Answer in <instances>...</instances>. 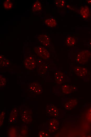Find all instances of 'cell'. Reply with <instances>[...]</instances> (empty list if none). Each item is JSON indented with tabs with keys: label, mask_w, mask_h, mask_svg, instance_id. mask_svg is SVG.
<instances>
[{
	"label": "cell",
	"mask_w": 91,
	"mask_h": 137,
	"mask_svg": "<svg viewBox=\"0 0 91 137\" xmlns=\"http://www.w3.org/2000/svg\"><path fill=\"white\" fill-rule=\"evenodd\" d=\"M91 58V52L89 50H78L76 51L73 58L72 61L76 62L78 65L83 66L87 63Z\"/></svg>",
	"instance_id": "6da1fadb"
},
{
	"label": "cell",
	"mask_w": 91,
	"mask_h": 137,
	"mask_svg": "<svg viewBox=\"0 0 91 137\" xmlns=\"http://www.w3.org/2000/svg\"><path fill=\"white\" fill-rule=\"evenodd\" d=\"M69 70L84 81H89L91 77V72L86 68L80 66L69 65Z\"/></svg>",
	"instance_id": "7a4b0ae2"
},
{
	"label": "cell",
	"mask_w": 91,
	"mask_h": 137,
	"mask_svg": "<svg viewBox=\"0 0 91 137\" xmlns=\"http://www.w3.org/2000/svg\"><path fill=\"white\" fill-rule=\"evenodd\" d=\"M35 52L41 58L46 60L49 59L50 55L48 50L44 47L39 46H36L34 48Z\"/></svg>",
	"instance_id": "3957f363"
},
{
	"label": "cell",
	"mask_w": 91,
	"mask_h": 137,
	"mask_svg": "<svg viewBox=\"0 0 91 137\" xmlns=\"http://www.w3.org/2000/svg\"><path fill=\"white\" fill-rule=\"evenodd\" d=\"M54 76L55 81L59 84H61L66 80L69 79L66 73L60 71L55 72L54 74Z\"/></svg>",
	"instance_id": "277c9868"
},
{
	"label": "cell",
	"mask_w": 91,
	"mask_h": 137,
	"mask_svg": "<svg viewBox=\"0 0 91 137\" xmlns=\"http://www.w3.org/2000/svg\"><path fill=\"white\" fill-rule=\"evenodd\" d=\"M74 85H62L60 87H58V90L60 94L68 95L72 92H75L74 89Z\"/></svg>",
	"instance_id": "5b68a950"
},
{
	"label": "cell",
	"mask_w": 91,
	"mask_h": 137,
	"mask_svg": "<svg viewBox=\"0 0 91 137\" xmlns=\"http://www.w3.org/2000/svg\"><path fill=\"white\" fill-rule=\"evenodd\" d=\"M29 89L30 91L36 94L43 92V89L41 85L38 82H33L29 84Z\"/></svg>",
	"instance_id": "8992f818"
},
{
	"label": "cell",
	"mask_w": 91,
	"mask_h": 137,
	"mask_svg": "<svg viewBox=\"0 0 91 137\" xmlns=\"http://www.w3.org/2000/svg\"><path fill=\"white\" fill-rule=\"evenodd\" d=\"M49 69V65L43 61L41 63H38L37 65V72L40 75H45L48 72Z\"/></svg>",
	"instance_id": "52a82bcc"
},
{
	"label": "cell",
	"mask_w": 91,
	"mask_h": 137,
	"mask_svg": "<svg viewBox=\"0 0 91 137\" xmlns=\"http://www.w3.org/2000/svg\"><path fill=\"white\" fill-rule=\"evenodd\" d=\"M25 67L27 68L32 70L36 67V62L34 57L29 56L27 58L24 62Z\"/></svg>",
	"instance_id": "ba28073f"
},
{
	"label": "cell",
	"mask_w": 91,
	"mask_h": 137,
	"mask_svg": "<svg viewBox=\"0 0 91 137\" xmlns=\"http://www.w3.org/2000/svg\"><path fill=\"white\" fill-rule=\"evenodd\" d=\"M79 13L82 17L84 19H88L91 16L90 9L86 5L83 6L80 8Z\"/></svg>",
	"instance_id": "9c48e42d"
},
{
	"label": "cell",
	"mask_w": 91,
	"mask_h": 137,
	"mask_svg": "<svg viewBox=\"0 0 91 137\" xmlns=\"http://www.w3.org/2000/svg\"><path fill=\"white\" fill-rule=\"evenodd\" d=\"M38 41L45 46H49L51 43L50 39L47 35L43 34L39 35L37 37Z\"/></svg>",
	"instance_id": "30bf717a"
},
{
	"label": "cell",
	"mask_w": 91,
	"mask_h": 137,
	"mask_svg": "<svg viewBox=\"0 0 91 137\" xmlns=\"http://www.w3.org/2000/svg\"><path fill=\"white\" fill-rule=\"evenodd\" d=\"M31 112L28 109H26L23 110L21 119L22 121L27 124H30L32 121Z\"/></svg>",
	"instance_id": "8fae6325"
},
{
	"label": "cell",
	"mask_w": 91,
	"mask_h": 137,
	"mask_svg": "<svg viewBox=\"0 0 91 137\" xmlns=\"http://www.w3.org/2000/svg\"><path fill=\"white\" fill-rule=\"evenodd\" d=\"M76 41L75 38L72 36H69L66 39L65 43L67 46L69 47H72L74 46L76 43Z\"/></svg>",
	"instance_id": "7c38bea8"
},
{
	"label": "cell",
	"mask_w": 91,
	"mask_h": 137,
	"mask_svg": "<svg viewBox=\"0 0 91 137\" xmlns=\"http://www.w3.org/2000/svg\"><path fill=\"white\" fill-rule=\"evenodd\" d=\"M17 116V110L16 108L13 109L10 114L9 121L10 123H13L16 121Z\"/></svg>",
	"instance_id": "4fadbf2b"
},
{
	"label": "cell",
	"mask_w": 91,
	"mask_h": 137,
	"mask_svg": "<svg viewBox=\"0 0 91 137\" xmlns=\"http://www.w3.org/2000/svg\"><path fill=\"white\" fill-rule=\"evenodd\" d=\"M44 23L47 26L51 27H54L57 25L56 20L52 18L46 19Z\"/></svg>",
	"instance_id": "5bb4252c"
},
{
	"label": "cell",
	"mask_w": 91,
	"mask_h": 137,
	"mask_svg": "<svg viewBox=\"0 0 91 137\" xmlns=\"http://www.w3.org/2000/svg\"><path fill=\"white\" fill-rule=\"evenodd\" d=\"M9 64V60L3 56L2 55H0V66L5 67H8Z\"/></svg>",
	"instance_id": "9a60e30c"
},
{
	"label": "cell",
	"mask_w": 91,
	"mask_h": 137,
	"mask_svg": "<svg viewBox=\"0 0 91 137\" xmlns=\"http://www.w3.org/2000/svg\"><path fill=\"white\" fill-rule=\"evenodd\" d=\"M32 8L33 11H38L42 9L41 4L38 1H36L33 4Z\"/></svg>",
	"instance_id": "2e32d148"
},
{
	"label": "cell",
	"mask_w": 91,
	"mask_h": 137,
	"mask_svg": "<svg viewBox=\"0 0 91 137\" xmlns=\"http://www.w3.org/2000/svg\"><path fill=\"white\" fill-rule=\"evenodd\" d=\"M57 108L53 104L48 105L47 106V112L51 116L54 113L55 110Z\"/></svg>",
	"instance_id": "e0dca14e"
},
{
	"label": "cell",
	"mask_w": 91,
	"mask_h": 137,
	"mask_svg": "<svg viewBox=\"0 0 91 137\" xmlns=\"http://www.w3.org/2000/svg\"><path fill=\"white\" fill-rule=\"evenodd\" d=\"M54 3L57 7H62L65 6L66 2L64 0H56L54 1Z\"/></svg>",
	"instance_id": "ac0fdd59"
},
{
	"label": "cell",
	"mask_w": 91,
	"mask_h": 137,
	"mask_svg": "<svg viewBox=\"0 0 91 137\" xmlns=\"http://www.w3.org/2000/svg\"><path fill=\"white\" fill-rule=\"evenodd\" d=\"M6 81L5 77L3 75H0V86L1 88H3L6 84Z\"/></svg>",
	"instance_id": "d6986e66"
},
{
	"label": "cell",
	"mask_w": 91,
	"mask_h": 137,
	"mask_svg": "<svg viewBox=\"0 0 91 137\" xmlns=\"http://www.w3.org/2000/svg\"><path fill=\"white\" fill-rule=\"evenodd\" d=\"M4 7L5 9H10L12 8L13 4L10 0H7L4 2Z\"/></svg>",
	"instance_id": "ffe728a7"
},
{
	"label": "cell",
	"mask_w": 91,
	"mask_h": 137,
	"mask_svg": "<svg viewBox=\"0 0 91 137\" xmlns=\"http://www.w3.org/2000/svg\"><path fill=\"white\" fill-rule=\"evenodd\" d=\"M22 125L21 127V133L23 135H25L27 134V127L25 125Z\"/></svg>",
	"instance_id": "44dd1931"
},
{
	"label": "cell",
	"mask_w": 91,
	"mask_h": 137,
	"mask_svg": "<svg viewBox=\"0 0 91 137\" xmlns=\"http://www.w3.org/2000/svg\"><path fill=\"white\" fill-rule=\"evenodd\" d=\"M5 115V113L4 111V110L2 111L0 113V126H2L3 124Z\"/></svg>",
	"instance_id": "7402d4cb"
},
{
	"label": "cell",
	"mask_w": 91,
	"mask_h": 137,
	"mask_svg": "<svg viewBox=\"0 0 91 137\" xmlns=\"http://www.w3.org/2000/svg\"><path fill=\"white\" fill-rule=\"evenodd\" d=\"M50 120L53 123L54 125H56L58 126H59V122L58 120L54 119H51Z\"/></svg>",
	"instance_id": "603a6c76"
},
{
	"label": "cell",
	"mask_w": 91,
	"mask_h": 137,
	"mask_svg": "<svg viewBox=\"0 0 91 137\" xmlns=\"http://www.w3.org/2000/svg\"><path fill=\"white\" fill-rule=\"evenodd\" d=\"M46 131H42L38 134V136L40 137H45Z\"/></svg>",
	"instance_id": "cb8c5ba5"
},
{
	"label": "cell",
	"mask_w": 91,
	"mask_h": 137,
	"mask_svg": "<svg viewBox=\"0 0 91 137\" xmlns=\"http://www.w3.org/2000/svg\"><path fill=\"white\" fill-rule=\"evenodd\" d=\"M64 107L67 110H70L72 108L67 102L64 104Z\"/></svg>",
	"instance_id": "d4e9b609"
},
{
	"label": "cell",
	"mask_w": 91,
	"mask_h": 137,
	"mask_svg": "<svg viewBox=\"0 0 91 137\" xmlns=\"http://www.w3.org/2000/svg\"><path fill=\"white\" fill-rule=\"evenodd\" d=\"M87 45L89 48L91 49V38L89 40Z\"/></svg>",
	"instance_id": "484cf974"
},
{
	"label": "cell",
	"mask_w": 91,
	"mask_h": 137,
	"mask_svg": "<svg viewBox=\"0 0 91 137\" xmlns=\"http://www.w3.org/2000/svg\"><path fill=\"white\" fill-rule=\"evenodd\" d=\"M50 135L48 132L46 131L45 137H48Z\"/></svg>",
	"instance_id": "4316f807"
},
{
	"label": "cell",
	"mask_w": 91,
	"mask_h": 137,
	"mask_svg": "<svg viewBox=\"0 0 91 137\" xmlns=\"http://www.w3.org/2000/svg\"><path fill=\"white\" fill-rule=\"evenodd\" d=\"M67 8L71 9V10H73V9L69 5H67Z\"/></svg>",
	"instance_id": "83f0119b"
},
{
	"label": "cell",
	"mask_w": 91,
	"mask_h": 137,
	"mask_svg": "<svg viewBox=\"0 0 91 137\" xmlns=\"http://www.w3.org/2000/svg\"><path fill=\"white\" fill-rule=\"evenodd\" d=\"M87 3L89 4H91V0H88L86 1Z\"/></svg>",
	"instance_id": "f1b7e54d"
}]
</instances>
